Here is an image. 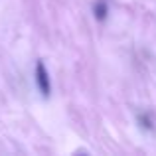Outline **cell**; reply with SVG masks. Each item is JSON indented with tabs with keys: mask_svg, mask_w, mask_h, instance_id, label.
I'll list each match as a JSON object with an SVG mask.
<instances>
[{
	"mask_svg": "<svg viewBox=\"0 0 156 156\" xmlns=\"http://www.w3.org/2000/svg\"><path fill=\"white\" fill-rule=\"evenodd\" d=\"M36 83H38L40 93H42L44 97H50V91H51V87H50V73H48L46 65H44L42 61L36 63Z\"/></svg>",
	"mask_w": 156,
	"mask_h": 156,
	"instance_id": "cell-1",
	"label": "cell"
},
{
	"mask_svg": "<svg viewBox=\"0 0 156 156\" xmlns=\"http://www.w3.org/2000/svg\"><path fill=\"white\" fill-rule=\"evenodd\" d=\"M95 18L97 20H105L107 18V4H105V0H97V4H95Z\"/></svg>",
	"mask_w": 156,
	"mask_h": 156,
	"instance_id": "cell-2",
	"label": "cell"
}]
</instances>
